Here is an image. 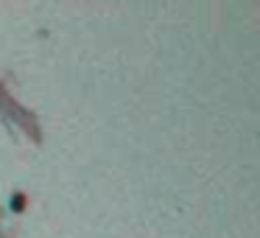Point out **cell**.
I'll list each match as a JSON object with an SVG mask.
<instances>
[{
	"mask_svg": "<svg viewBox=\"0 0 260 238\" xmlns=\"http://www.w3.org/2000/svg\"><path fill=\"white\" fill-rule=\"evenodd\" d=\"M23 204H25V202H23V196H14V202H12V207H14V210H23Z\"/></svg>",
	"mask_w": 260,
	"mask_h": 238,
	"instance_id": "6da1fadb",
	"label": "cell"
}]
</instances>
